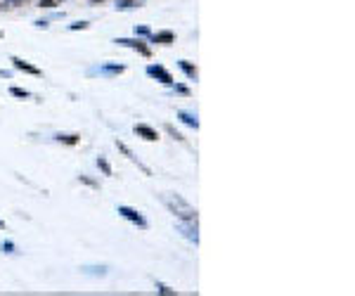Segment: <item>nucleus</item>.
I'll list each match as a JSON object with an SVG mask.
<instances>
[{
  "instance_id": "a878e982",
  "label": "nucleus",
  "mask_w": 355,
  "mask_h": 296,
  "mask_svg": "<svg viewBox=\"0 0 355 296\" xmlns=\"http://www.w3.org/2000/svg\"><path fill=\"white\" fill-rule=\"evenodd\" d=\"M175 93H180V95H190V90L185 88V85H175Z\"/></svg>"
},
{
  "instance_id": "c85d7f7f",
  "label": "nucleus",
  "mask_w": 355,
  "mask_h": 296,
  "mask_svg": "<svg viewBox=\"0 0 355 296\" xmlns=\"http://www.w3.org/2000/svg\"><path fill=\"white\" fill-rule=\"evenodd\" d=\"M0 230H5V221H0Z\"/></svg>"
},
{
  "instance_id": "f8f14e48",
  "label": "nucleus",
  "mask_w": 355,
  "mask_h": 296,
  "mask_svg": "<svg viewBox=\"0 0 355 296\" xmlns=\"http://www.w3.org/2000/svg\"><path fill=\"white\" fill-rule=\"evenodd\" d=\"M178 67H180V69L185 71V76H187L190 81H197L199 71H197V67H194L192 62H187V60H180V62H178Z\"/></svg>"
},
{
  "instance_id": "6e6552de",
  "label": "nucleus",
  "mask_w": 355,
  "mask_h": 296,
  "mask_svg": "<svg viewBox=\"0 0 355 296\" xmlns=\"http://www.w3.org/2000/svg\"><path fill=\"white\" fill-rule=\"evenodd\" d=\"M135 135L137 138H142V140H147V142H154V140H159V133L152 128V126H147V124H135Z\"/></svg>"
},
{
  "instance_id": "dca6fc26",
  "label": "nucleus",
  "mask_w": 355,
  "mask_h": 296,
  "mask_svg": "<svg viewBox=\"0 0 355 296\" xmlns=\"http://www.w3.org/2000/svg\"><path fill=\"white\" fill-rule=\"evenodd\" d=\"M150 34H152V31L144 26V24H142V26H135V28H133V36H137V38H150Z\"/></svg>"
},
{
  "instance_id": "412c9836",
  "label": "nucleus",
  "mask_w": 355,
  "mask_h": 296,
  "mask_svg": "<svg viewBox=\"0 0 355 296\" xmlns=\"http://www.w3.org/2000/svg\"><path fill=\"white\" fill-rule=\"evenodd\" d=\"M0 249H3L5 254H14V244H12V242H3V244H0Z\"/></svg>"
},
{
  "instance_id": "393cba45",
  "label": "nucleus",
  "mask_w": 355,
  "mask_h": 296,
  "mask_svg": "<svg viewBox=\"0 0 355 296\" xmlns=\"http://www.w3.org/2000/svg\"><path fill=\"white\" fill-rule=\"evenodd\" d=\"M34 24H36L38 28H48V26H50V21H48V19H38V21H34Z\"/></svg>"
},
{
  "instance_id": "6ab92c4d",
  "label": "nucleus",
  "mask_w": 355,
  "mask_h": 296,
  "mask_svg": "<svg viewBox=\"0 0 355 296\" xmlns=\"http://www.w3.org/2000/svg\"><path fill=\"white\" fill-rule=\"evenodd\" d=\"M116 7L119 10H130V7H135V0H116Z\"/></svg>"
},
{
  "instance_id": "4be33fe9",
  "label": "nucleus",
  "mask_w": 355,
  "mask_h": 296,
  "mask_svg": "<svg viewBox=\"0 0 355 296\" xmlns=\"http://www.w3.org/2000/svg\"><path fill=\"white\" fill-rule=\"evenodd\" d=\"M116 147H119V150H121V152H123V154H126V157H128V159H133V161H135V157H133V152H130L126 145H123V142H116Z\"/></svg>"
},
{
  "instance_id": "cd10ccee",
  "label": "nucleus",
  "mask_w": 355,
  "mask_h": 296,
  "mask_svg": "<svg viewBox=\"0 0 355 296\" xmlns=\"http://www.w3.org/2000/svg\"><path fill=\"white\" fill-rule=\"evenodd\" d=\"M0 76H5V78H10V76H12V71H5V69H0Z\"/></svg>"
},
{
  "instance_id": "7ed1b4c3",
  "label": "nucleus",
  "mask_w": 355,
  "mask_h": 296,
  "mask_svg": "<svg viewBox=\"0 0 355 296\" xmlns=\"http://www.w3.org/2000/svg\"><path fill=\"white\" fill-rule=\"evenodd\" d=\"M116 45H121V48H130V50H135V52H140L142 57H152V50H150V45L142 41V38H116Z\"/></svg>"
},
{
  "instance_id": "b1692460",
  "label": "nucleus",
  "mask_w": 355,
  "mask_h": 296,
  "mask_svg": "<svg viewBox=\"0 0 355 296\" xmlns=\"http://www.w3.org/2000/svg\"><path fill=\"white\" fill-rule=\"evenodd\" d=\"M62 0H41V7H57Z\"/></svg>"
},
{
  "instance_id": "20e7f679",
  "label": "nucleus",
  "mask_w": 355,
  "mask_h": 296,
  "mask_svg": "<svg viewBox=\"0 0 355 296\" xmlns=\"http://www.w3.org/2000/svg\"><path fill=\"white\" fill-rule=\"evenodd\" d=\"M147 76L154 78V81H159V83H164V85H173V83H175L171 71L166 69V67H161V64H150V67H147Z\"/></svg>"
},
{
  "instance_id": "1a4fd4ad",
  "label": "nucleus",
  "mask_w": 355,
  "mask_h": 296,
  "mask_svg": "<svg viewBox=\"0 0 355 296\" xmlns=\"http://www.w3.org/2000/svg\"><path fill=\"white\" fill-rule=\"evenodd\" d=\"M150 43L173 45V43H175V34H173V31H157V34H150Z\"/></svg>"
},
{
  "instance_id": "f257e3e1",
  "label": "nucleus",
  "mask_w": 355,
  "mask_h": 296,
  "mask_svg": "<svg viewBox=\"0 0 355 296\" xmlns=\"http://www.w3.org/2000/svg\"><path fill=\"white\" fill-rule=\"evenodd\" d=\"M161 201L178 221H197V209L187 199H183L180 194H161Z\"/></svg>"
},
{
  "instance_id": "f3484780",
  "label": "nucleus",
  "mask_w": 355,
  "mask_h": 296,
  "mask_svg": "<svg viewBox=\"0 0 355 296\" xmlns=\"http://www.w3.org/2000/svg\"><path fill=\"white\" fill-rule=\"evenodd\" d=\"M157 289H159V294H164V296H175V289L166 287L164 282H157Z\"/></svg>"
},
{
  "instance_id": "9b49d317",
  "label": "nucleus",
  "mask_w": 355,
  "mask_h": 296,
  "mask_svg": "<svg viewBox=\"0 0 355 296\" xmlns=\"http://www.w3.org/2000/svg\"><path fill=\"white\" fill-rule=\"evenodd\" d=\"M57 142H62V145H69V147H74L81 142V135H76V133H57L55 135Z\"/></svg>"
},
{
  "instance_id": "423d86ee",
  "label": "nucleus",
  "mask_w": 355,
  "mask_h": 296,
  "mask_svg": "<svg viewBox=\"0 0 355 296\" xmlns=\"http://www.w3.org/2000/svg\"><path fill=\"white\" fill-rule=\"evenodd\" d=\"M178 230L187 237L190 242L197 244L199 242V232H197V221H178Z\"/></svg>"
},
{
  "instance_id": "2eb2a0df",
  "label": "nucleus",
  "mask_w": 355,
  "mask_h": 296,
  "mask_svg": "<svg viewBox=\"0 0 355 296\" xmlns=\"http://www.w3.org/2000/svg\"><path fill=\"white\" fill-rule=\"evenodd\" d=\"M97 168H102L104 175H111V166H109V161H107L104 157H97Z\"/></svg>"
},
{
  "instance_id": "ddd939ff",
  "label": "nucleus",
  "mask_w": 355,
  "mask_h": 296,
  "mask_svg": "<svg viewBox=\"0 0 355 296\" xmlns=\"http://www.w3.org/2000/svg\"><path fill=\"white\" fill-rule=\"evenodd\" d=\"M24 3H28V0H0V10H14Z\"/></svg>"
},
{
  "instance_id": "bb28decb",
  "label": "nucleus",
  "mask_w": 355,
  "mask_h": 296,
  "mask_svg": "<svg viewBox=\"0 0 355 296\" xmlns=\"http://www.w3.org/2000/svg\"><path fill=\"white\" fill-rule=\"evenodd\" d=\"M81 180H83V183H85V185H90V187H97V183H95V180L85 178V175H81Z\"/></svg>"
},
{
  "instance_id": "c756f323",
  "label": "nucleus",
  "mask_w": 355,
  "mask_h": 296,
  "mask_svg": "<svg viewBox=\"0 0 355 296\" xmlns=\"http://www.w3.org/2000/svg\"><path fill=\"white\" fill-rule=\"evenodd\" d=\"M0 38H3V31H0Z\"/></svg>"
},
{
  "instance_id": "5701e85b",
  "label": "nucleus",
  "mask_w": 355,
  "mask_h": 296,
  "mask_svg": "<svg viewBox=\"0 0 355 296\" xmlns=\"http://www.w3.org/2000/svg\"><path fill=\"white\" fill-rule=\"evenodd\" d=\"M166 131L171 133V135H173V138H175V140H180V142H183V140H185V138H183V135H180V133H178V131H175V128H173V126H166Z\"/></svg>"
},
{
  "instance_id": "39448f33",
  "label": "nucleus",
  "mask_w": 355,
  "mask_h": 296,
  "mask_svg": "<svg viewBox=\"0 0 355 296\" xmlns=\"http://www.w3.org/2000/svg\"><path fill=\"white\" fill-rule=\"evenodd\" d=\"M10 62H12V67L17 71H24V74H31V76H43V71L38 69V67H34L31 62L21 60V57H10Z\"/></svg>"
},
{
  "instance_id": "f03ea898",
  "label": "nucleus",
  "mask_w": 355,
  "mask_h": 296,
  "mask_svg": "<svg viewBox=\"0 0 355 296\" xmlns=\"http://www.w3.org/2000/svg\"><path fill=\"white\" fill-rule=\"evenodd\" d=\"M119 211V216H121V218H126V221L128 223H133V225L135 227H140V230H147V227H150V223H147V218H144L142 214H140V211H135V209H130V206H119L116 209Z\"/></svg>"
},
{
  "instance_id": "aec40b11",
  "label": "nucleus",
  "mask_w": 355,
  "mask_h": 296,
  "mask_svg": "<svg viewBox=\"0 0 355 296\" xmlns=\"http://www.w3.org/2000/svg\"><path fill=\"white\" fill-rule=\"evenodd\" d=\"M83 273H100V275H107V265H100V268H90V265H85V268H83Z\"/></svg>"
},
{
  "instance_id": "0eeeda50",
  "label": "nucleus",
  "mask_w": 355,
  "mask_h": 296,
  "mask_svg": "<svg viewBox=\"0 0 355 296\" xmlns=\"http://www.w3.org/2000/svg\"><path fill=\"white\" fill-rule=\"evenodd\" d=\"M126 71V64H116V62H111V64H102V67H97V69H93L90 74H100V76H119Z\"/></svg>"
},
{
  "instance_id": "9d476101",
  "label": "nucleus",
  "mask_w": 355,
  "mask_h": 296,
  "mask_svg": "<svg viewBox=\"0 0 355 296\" xmlns=\"http://www.w3.org/2000/svg\"><path fill=\"white\" fill-rule=\"evenodd\" d=\"M178 119L183 121L185 126H190V128H194L197 131L199 128V119H197V114H192V111H185V109H180L178 111Z\"/></svg>"
},
{
  "instance_id": "4468645a",
  "label": "nucleus",
  "mask_w": 355,
  "mask_h": 296,
  "mask_svg": "<svg viewBox=\"0 0 355 296\" xmlns=\"http://www.w3.org/2000/svg\"><path fill=\"white\" fill-rule=\"evenodd\" d=\"M10 95H12V97H21V100H28V97H31V93H28V90H24V88H17V85H12V88H10Z\"/></svg>"
},
{
  "instance_id": "a211bd4d",
  "label": "nucleus",
  "mask_w": 355,
  "mask_h": 296,
  "mask_svg": "<svg viewBox=\"0 0 355 296\" xmlns=\"http://www.w3.org/2000/svg\"><path fill=\"white\" fill-rule=\"evenodd\" d=\"M90 21H74V24H69V31H83V28H88Z\"/></svg>"
}]
</instances>
